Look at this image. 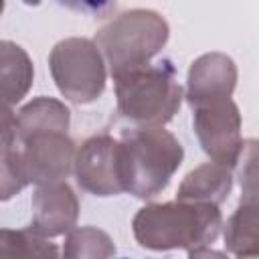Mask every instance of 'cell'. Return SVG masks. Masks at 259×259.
<instances>
[{
  "label": "cell",
  "instance_id": "obj_1",
  "mask_svg": "<svg viewBox=\"0 0 259 259\" xmlns=\"http://www.w3.org/2000/svg\"><path fill=\"white\" fill-rule=\"evenodd\" d=\"M221 229L219 206L180 200L146 204L132 221L136 241L152 251L206 247L221 235Z\"/></svg>",
  "mask_w": 259,
  "mask_h": 259
},
{
  "label": "cell",
  "instance_id": "obj_2",
  "mask_svg": "<svg viewBox=\"0 0 259 259\" xmlns=\"http://www.w3.org/2000/svg\"><path fill=\"white\" fill-rule=\"evenodd\" d=\"M115 81L117 113L132 127H162L182 105V87L170 61L125 71Z\"/></svg>",
  "mask_w": 259,
  "mask_h": 259
},
{
  "label": "cell",
  "instance_id": "obj_3",
  "mask_svg": "<svg viewBox=\"0 0 259 259\" xmlns=\"http://www.w3.org/2000/svg\"><path fill=\"white\" fill-rule=\"evenodd\" d=\"M170 28L162 14L132 8L103 22L93 42L97 45L111 77L148 65L168 42Z\"/></svg>",
  "mask_w": 259,
  "mask_h": 259
},
{
  "label": "cell",
  "instance_id": "obj_4",
  "mask_svg": "<svg viewBox=\"0 0 259 259\" xmlns=\"http://www.w3.org/2000/svg\"><path fill=\"white\" fill-rule=\"evenodd\" d=\"M119 140L125 158V192L138 198L160 194L184 158L178 138L164 127H130Z\"/></svg>",
  "mask_w": 259,
  "mask_h": 259
},
{
  "label": "cell",
  "instance_id": "obj_5",
  "mask_svg": "<svg viewBox=\"0 0 259 259\" xmlns=\"http://www.w3.org/2000/svg\"><path fill=\"white\" fill-rule=\"evenodd\" d=\"M49 69L57 89L73 103H91L105 89V61L91 38L69 36L59 40L49 55Z\"/></svg>",
  "mask_w": 259,
  "mask_h": 259
},
{
  "label": "cell",
  "instance_id": "obj_6",
  "mask_svg": "<svg viewBox=\"0 0 259 259\" xmlns=\"http://www.w3.org/2000/svg\"><path fill=\"white\" fill-rule=\"evenodd\" d=\"M6 152L24 184L42 186L65 182L73 172L77 146L67 134L42 132L12 140Z\"/></svg>",
  "mask_w": 259,
  "mask_h": 259
},
{
  "label": "cell",
  "instance_id": "obj_7",
  "mask_svg": "<svg viewBox=\"0 0 259 259\" xmlns=\"http://www.w3.org/2000/svg\"><path fill=\"white\" fill-rule=\"evenodd\" d=\"M73 174L77 184L95 196L125 192V158L121 140L109 134L87 138L75 152Z\"/></svg>",
  "mask_w": 259,
  "mask_h": 259
},
{
  "label": "cell",
  "instance_id": "obj_8",
  "mask_svg": "<svg viewBox=\"0 0 259 259\" xmlns=\"http://www.w3.org/2000/svg\"><path fill=\"white\" fill-rule=\"evenodd\" d=\"M196 138L210 162L233 168L243 152L241 113L233 99L202 103L192 107Z\"/></svg>",
  "mask_w": 259,
  "mask_h": 259
},
{
  "label": "cell",
  "instance_id": "obj_9",
  "mask_svg": "<svg viewBox=\"0 0 259 259\" xmlns=\"http://www.w3.org/2000/svg\"><path fill=\"white\" fill-rule=\"evenodd\" d=\"M237 85V65L225 53H204L192 61L186 79V101L190 107L231 99Z\"/></svg>",
  "mask_w": 259,
  "mask_h": 259
},
{
  "label": "cell",
  "instance_id": "obj_10",
  "mask_svg": "<svg viewBox=\"0 0 259 259\" xmlns=\"http://www.w3.org/2000/svg\"><path fill=\"white\" fill-rule=\"evenodd\" d=\"M32 223L30 229L45 239L61 237L75 229L79 217V200L67 182L36 186L30 198Z\"/></svg>",
  "mask_w": 259,
  "mask_h": 259
},
{
  "label": "cell",
  "instance_id": "obj_11",
  "mask_svg": "<svg viewBox=\"0 0 259 259\" xmlns=\"http://www.w3.org/2000/svg\"><path fill=\"white\" fill-rule=\"evenodd\" d=\"M231 188H233L231 168L214 162H204L184 176V180L178 186L176 200L219 206L223 200H227Z\"/></svg>",
  "mask_w": 259,
  "mask_h": 259
},
{
  "label": "cell",
  "instance_id": "obj_12",
  "mask_svg": "<svg viewBox=\"0 0 259 259\" xmlns=\"http://www.w3.org/2000/svg\"><path fill=\"white\" fill-rule=\"evenodd\" d=\"M32 79L34 67L28 53L12 40H0V101L10 107L22 101Z\"/></svg>",
  "mask_w": 259,
  "mask_h": 259
},
{
  "label": "cell",
  "instance_id": "obj_13",
  "mask_svg": "<svg viewBox=\"0 0 259 259\" xmlns=\"http://www.w3.org/2000/svg\"><path fill=\"white\" fill-rule=\"evenodd\" d=\"M71 123V111L69 107L55 99V97H34L26 105H22L16 113V125H14V138H26L32 134L42 132H59L67 134Z\"/></svg>",
  "mask_w": 259,
  "mask_h": 259
},
{
  "label": "cell",
  "instance_id": "obj_14",
  "mask_svg": "<svg viewBox=\"0 0 259 259\" xmlns=\"http://www.w3.org/2000/svg\"><path fill=\"white\" fill-rule=\"evenodd\" d=\"M225 247L235 259H259L257 202H241L225 225Z\"/></svg>",
  "mask_w": 259,
  "mask_h": 259
},
{
  "label": "cell",
  "instance_id": "obj_15",
  "mask_svg": "<svg viewBox=\"0 0 259 259\" xmlns=\"http://www.w3.org/2000/svg\"><path fill=\"white\" fill-rule=\"evenodd\" d=\"M0 259H61L59 247L30 227L0 229Z\"/></svg>",
  "mask_w": 259,
  "mask_h": 259
},
{
  "label": "cell",
  "instance_id": "obj_16",
  "mask_svg": "<svg viewBox=\"0 0 259 259\" xmlns=\"http://www.w3.org/2000/svg\"><path fill=\"white\" fill-rule=\"evenodd\" d=\"M115 253L113 239L97 227H75L67 233L61 259H111Z\"/></svg>",
  "mask_w": 259,
  "mask_h": 259
},
{
  "label": "cell",
  "instance_id": "obj_17",
  "mask_svg": "<svg viewBox=\"0 0 259 259\" xmlns=\"http://www.w3.org/2000/svg\"><path fill=\"white\" fill-rule=\"evenodd\" d=\"M237 162H243L241 166V202H255V194H257V172H255V142L249 140L243 144V152L239 156Z\"/></svg>",
  "mask_w": 259,
  "mask_h": 259
},
{
  "label": "cell",
  "instance_id": "obj_18",
  "mask_svg": "<svg viewBox=\"0 0 259 259\" xmlns=\"http://www.w3.org/2000/svg\"><path fill=\"white\" fill-rule=\"evenodd\" d=\"M26 184L20 180L16 168L12 166L8 152H0V200H10Z\"/></svg>",
  "mask_w": 259,
  "mask_h": 259
},
{
  "label": "cell",
  "instance_id": "obj_19",
  "mask_svg": "<svg viewBox=\"0 0 259 259\" xmlns=\"http://www.w3.org/2000/svg\"><path fill=\"white\" fill-rule=\"evenodd\" d=\"M14 125H16V113L10 105L0 101V152H6L14 138Z\"/></svg>",
  "mask_w": 259,
  "mask_h": 259
},
{
  "label": "cell",
  "instance_id": "obj_20",
  "mask_svg": "<svg viewBox=\"0 0 259 259\" xmlns=\"http://www.w3.org/2000/svg\"><path fill=\"white\" fill-rule=\"evenodd\" d=\"M188 259H229L225 253L208 249V247H196L192 251H188Z\"/></svg>",
  "mask_w": 259,
  "mask_h": 259
},
{
  "label": "cell",
  "instance_id": "obj_21",
  "mask_svg": "<svg viewBox=\"0 0 259 259\" xmlns=\"http://www.w3.org/2000/svg\"><path fill=\"white\" fill-rule=\"evenodd\" d=\"M2 10H4V2H0V14H2Z\"/></svg>",
  "mask_w": 259,
  "mask_h": 259
}]
</instances>
